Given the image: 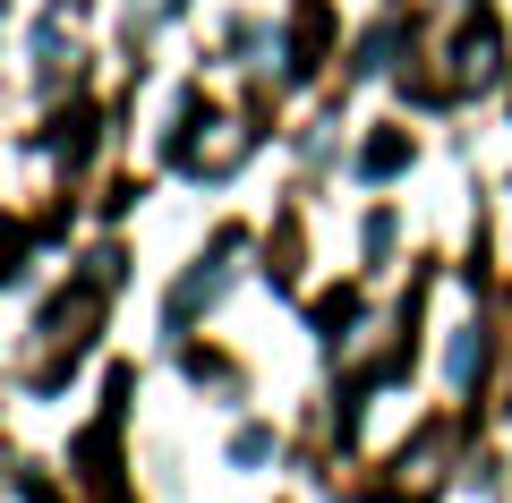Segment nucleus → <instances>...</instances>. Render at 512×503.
<instances>
[{
  "label": "nucleus",
  "mask_w": 512,
  "mask_h": 503,
  "mask_svg": "<svg viewBox=\"0 0 512 503\" xmlns=\"http://www.w3.org/2000/svg\"><path fill=\"white\" fill-rule=\"evenodd\" d=\"M402 154H410L402 137H376V145H367V180H384V171H402Z\"/></svg>",
  "instance_id": "f257e3e1"
}]
</instances>
